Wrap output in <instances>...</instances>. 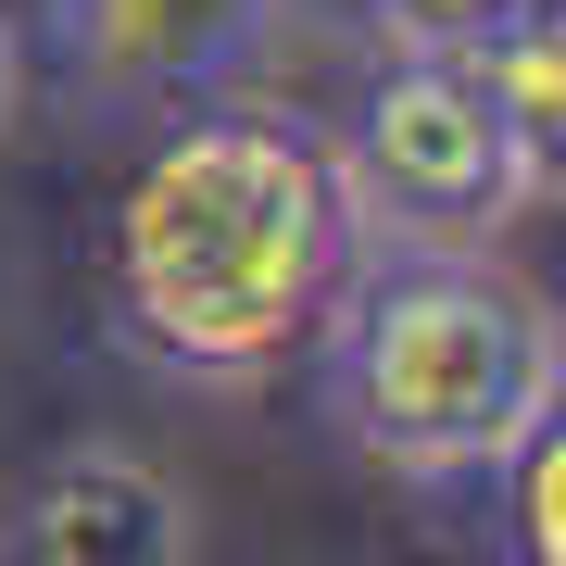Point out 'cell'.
Segmentation results:
<instances>
[{"label": "cell", "mask_w": 566, "mask_h": 566, "mask_svg": "<svg viewBox=\"0 0 566 566\" xmlns=\"http://www.w3.org/2000/svg\"><path fill=\"white\" fill-rule=\"evenodd\" d=\"M303 365L327 428L416 491L504 479V453L542 441L566 390L554 303L516 290L491 252H365Z\"/></svg>", "instance_id": "7a4b0ae2"}, {"label": "cell", "mask_w": 566, "mask_h": 566, "mask_svg": "<svg viewBox=\"0 0 566 566\" xmlns=\"http://www.w3.org/2000/svg\"><path fill=\"white\" fill-rule=\"evenodd\" d=\"M303 13H327L365 51H479V39H504L516 13H542V0H303Z\"/></svg>", "instance_id": "52a82bcc"}, {"label": "cell", "mask_w": 566, "mask_h": 566, "mask_svg": "<svg viewBox=\"0 0 566 566\" xmlns=\"http://www.w3.org/2000/svg\"><path fill=\"white\" fill-rule=\"evenodd\" d=\"M0 566H189V504L126 441H63L0 504Z\"/></svg>", "instance_id": "5b68a950"}, {"label": "cell", "mask_w": 566, "mask_h": 566, "mask_svg": "<svg viewBox=\"0 0 566 566\" xmlns=\"http://www.w3.org/2000/svg\"><path fill=\"white\" fill-rule=\"evenodd\" d=\"M365 264L327 126L290 102H177V126L126 164L102 227V327L126 365L177 390H252L315 353Z\"/></svg>", "instance_id": "6da1fadb"}, {"label": "cell", "mask_w": 566, "mask_h": 566, "mask_svg": "<svg viewBox=\"0 0 566 566\" xmlns=\"http://www.w3.org/2000/svg\"><path fill=\"white\" fill-rule=\"evenodd\" d=\"M13 102H25V25L0 13V126H13Z\"/></svg>", "instance_id": "9c48e42d"}, {"label": "cell", "mask_w": 566, "mask_h": 566, "mask_svg": "<svg viewBox=\"0 0 566 566\" xmlns=\"http://www.w3.org/2000/svg\"><path fill=\"white\" fill-rule=\"evenodd\" d=\"M504 516H516V554L528 566H566V441H554V428L504 453Z\"/></svg>", "instance_id": "ba28073f"}, {"label": "cell", "mask_w": 566, "mask_h": 566, "mask_svg": "<svg viewBox=\"0 0 566 566\" xmlns=\"http://www.w3.org/2000/svg\"><path fill=\"white\" fill-rule=\"evenodd\" d=\"M479 76H491V102H504L516 151L554 177V151H566V25H554V0L516 13L504 39H479Z\"/></svg>", "instance_id": "8992f818"}, {"label": "cell", "mask_w": 566, "mask_h": 566, "mask_svg": "<svg viewBox=\"0 0 566 566\" xmlns=\"http://www.w3.org/2000/svg\"><path fill=\"white\" fill-rule=\"evenodd\" d=\"M327 151H340L365 252H491L554 189L516 151L479 51H378L365 88H353V126Z\"/></svg>", "instance_id": "3957f363"}, {"label": "cell", "mask_w": 566, "mask_h": 566, "mask_svg": "<svg viewBox=\"0 0 566 566\" xmlns=\"http://www.w3.org/2000/svg\"><path fill=\"white\" fill-rule=\"evenodd\" d=\"M277 13L290 0H39L25 63H51L76 114H177L240 88Z\"/></svg>", "instance_id": "277c9868"}]
</instances>
